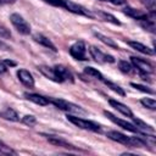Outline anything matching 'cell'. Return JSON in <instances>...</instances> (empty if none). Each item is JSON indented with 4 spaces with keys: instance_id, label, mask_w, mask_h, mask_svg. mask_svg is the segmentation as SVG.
Here are the masks:
<instances>
[{
    "instance_id": "obj_1",
    "label": "cell",
    "mask_w": 156,
    "mask_h": 156,
    "mask_svg": "<svg viewBox=\"0 0 156 156\" xmlns=\"http://www.w3.org/2000/svg\"><path fill=\"white\" fill-rule=\"evenodd\" d=\"M107 138L119 144H123L126 146H129V147H146L147 146V143L141 136H127L116 130L107 132Z\"/></svg>"
},
{
    "instance_id": "obj_2",
    "label": "cell",
    "mask_w": 156,
    "mask_h": 156,
    "mask_svg": "<svg viewBox=\"0 0 156 156\" xmlns=\"http://www.w3.org/2000/svg\"><path fill=\"white\" fill-rule=\"evenodd\" d=\"M49 102L55 105L57 108H60V110H62V111H65L67 113H83V115L87 113V111L84 108H82L80 106H78V105H76L73 102H69L67 100H63V99L51 98V99H49Z\"/></svg>"
},
{
    "instance_id": "obj_3",
    "label": "cell",
    "mask_w": 156,
    "mask_h": 156,
    "mask_svg": "<svg viewBox=\"0 0 156 156\" xmlns=\"http://www.w3.org/2000/svg\"><path fill=\"white\" fill-rule=\"evenodd\" d=\"M67 119L73 123L74 126L82 128V129H87V130H91V132H100L101 128L98 123L93 122V121H88V119H84V118H80V117H77V116H72V115H67Z\"/></svg>"
},
{
    "instance_id": "obj_4",
    "label": "cell",
    "mask_w": 156,
    "mask_h": 156,
    "mask_svg": "<svg viewBox=\"0 0 156 156\" xmlns=\"http://www.w3.org/2000/svg\"><path fill=\"white\" fill-rule=\"evenodd\" d=\"M10 21H11V23L13 24V27L17 29L18 33L24 34V35H27V34L30 33V26L28 24V22H27L21 15H18V13H12V15L10 16Z\"/></svg>"
},
{
    "instance_id": "obj_5",
    "label": "cell",
    "mask_w": 156,
    "mask_h": 156,
    "mask_svg": "<svg viewBox=\"0 0 156 156\" xmlns=\"http://www.w3.org/2000/svg\"><path fill=\"white\" fill-rule=\"evenodd\" d=\"M130 61H132L133 67L136 68L140 72V74H149V73H152L154 72V66L149 61H146L144 58L132 56L130 57Z\"/></svg>"
},
{
    "instance_id": "obj_6",
    "label": "cell",
    "mask_w": 156,
    "mask_h": 156,
    "mask_svg": "<svg viewBox=\"0 0 156 156\" xmlns=\"http://www.w3.org/2000/svg\"><path fill=\"white\" fill-rule=\"evenodd\" d=\"M69 54L76 60H79V61L87 60V48H85L84 41L79 40V41H76L74 44H72L69 48Z\"/></svg>"
},
{
    "instance_id": "obj_7",
    "label": "cell",
    "mask_w": 156,
    "mask_h": 156,
    "mask_svg": "<svg viewBox=\"0 0 156 156\" xmlns=\"http://www.w3.org/2000/svg\"><path fill=\"white\" fill-rule=\"evenodd\" d=\"M89 52H90L91 57H93L96 62H99V63H106V62H108V63H113V62H115L113 56L102 52V51L99 50L96 46H93V45H91V46L89 48Z\"/></svg>"
},
{
    "instance_id": "obj_8",
    "label": "cell",
    "mask_w": 156,
    "mask_h": 156,
    "mask_svg": "<svg viewBox=\"0 0 156 156\" xmlns=\"http://www.w3.org/2000/svg\"><path fill=\"white\" fill-rule=\"evenodd\" d=\"M104 113H105V116H106L110 121H112L113 123H116L118 127H122L123 129L129 130V132H133V133H139L138 129H136V127H135L133 123H129V122H127V121H124V119H121V118L116 117L115 115H112V113L108 112V111H104Z\"/></svg>"
},
{
    "instance_id": "obj_9",
    "label": "cell",
    "mask_w": 156,
    "mask_h": 156,
    "mask_svg": "<svg viewBox=\"0 0 156 156\" xmlns=\"http://www.w3.org/2000/svg\"><path fill=\"white\" fill-rule=\"evenodd\" d=\"M63 9L73 12V13H77V15H82V16H85V17H93L91 12L88 11L87 9H84L83 6L71 1V0H63Z\"/></svg>"
},
{
    "instance_id": "obj_10",
    "label": "cell",
    "mask_w": 156,
    "mask_h": 156,
    "mask_svg": "<svg viewBox=\"0 0 156 156\" xmlns=\"http://www.w3.org/2000/svg\"><path fill=\"white\" fill-rule=\"evenodd\" d=\"M43 135L46 138V140H48L50 144H52V145H55V146H60V147H65V149H69V150H77V147H76L74 145H72L71 143H68L67 140H65V139H62V138H60V136L49 135V134H43Z\"/></svg>"
},
{
    "instance_id": "obj_11",
    "label": "cell",
    "mask_w": 156,
    "mask_h": 156,
    "mask_svg": "<svg viewBox=\"0 0 156 156\" xmlns=\"http://www.w3.org/2000/svg\"><path fill=\"white\" fill-rule=\"evenodd\" d=\"M54 69H55V73H56L57 78L60 79V83L61 82H71L72 83L74 80L73 74L71 73V71L67 67H65L62 65H57V66L54 67Z\"/></svg>"
},
{
    "instance_id": "obj_12",
    "label": "cell",
    "mask_w": 156,
    "mask_h": 156,
    "mask_svg": "<svg viewBox=\"0 0 156 156\" xmlns=\"http://www.w3.org/2000/svg\"><path fill=\"white\" fill-rule=\"evenodd\" d=\"M132 118H133V124L136 127V129H138L139 133H141V134H144V135H147V134L154 135V134H155V129H154L152 126L145 123L144 121H141V119H139V118H135L134 116H133Z\"/></svg>"
},
{
    "instance_id": "obj_13",
    "label": "cell",
    "mask_w": 156,
    "mask_h": 156,
    "mask_svg": "<svg viewBox=\"0 0 156 156\" xmlns=\"http://www.w3.org/2000/svg\"><path fill=\"white\" fill-rule=\"evenodd\" d=\"M17 77L20 79V82L26 85L27 88H33L34 87V78L32 76V73L27 69H18L17 71Z\"/></svg>"
},
{
    "instance_id": "obj_14",
    "label": "cell",
    "mask_w": 156,
    "mask_h": 156,
    "mask_svg": "<svg viewBox=\"0 0 156 156\" xmlns=\"http://www.w3.org/2000/svg\"><path fill=\"white\" fill-rule=\"evenodd\" d=\"M123 13L134 18V20H138V21H144L149 17V13L145 12V11H141V10H136V9H133V7H126L123 10Z\"/></svg>"
},
{
    "instance_id": "obj_15",
    "label": "cell",
    "mask_w": 156,
    "mask_h": 156,
    "mask_svg": "<svg viewBox=\"0 0 156 156\" xmlns=\"http://www.w3.org/2000/svg\"><path fill=\"white\" fill-rule=\"evenodd\" d=\"M108 104L115 108V110H117L118 112H121L122 115H124V116H127V117H133V112H132V110L127 106V105H124V104H122V102H119V101H116V100H112V99H110L108 100Z\"/></svg>"
},
{
    "instance_id": "obj_16",
    "label": "cell",
    "mask_w": 156,
    "mask_h": 156,
    "mask_svg": "<svg viewBox=\"0 0 156 156\" xmlns=\"http://www.w3.org/2000/svg\"><path fill=\"white\" fill-rule=\"evenodd\" d=\"M24 98H26L27 100H29V101H32V102L37 104V105H40V106H45V105L50 104V102H49V98L41 96V95H39V94L26 93V94H24Z\"/></svg>"
},
{
    "instance_id": "obj_17",
    "label": "cell",
    "mask_w": 156,
    "mask_h": 156,
    "mask_svg": "<svg viewBox=\"0 0 156 156\" xmlns=\"http://www.w3.org/2000/svg\"><path fill=\"white\" fill-rule=\"evenodd\" d=\"M33 39H34L35 43H38V44H40V45H43V46H45V48H48V49H50V50H52V51H56V46H55V45L51 43V40L48 39L45 35L37 33V34L33 35Z\"/></svg>"
},
{
    "instance_id": "obj_18",
    "label": "cell",
    "mask_w": 156,
    "mask_h": 156,
    "mask_svg": "<svg viewBox=\"0 0 156 156\" xmlns=\"http://www.w3.org/2000/svg\"><path fill=\"white\" fill-rule=\"evenodd\" d=\"M128 45H129L130 48H133L134 50L141 52V54L150 55V56L154 55V50H152L151 48H149V46H146V45H144V44H141V43H139V41H128Z\"/></svg>"
},
{
    "instance_id": "obj_19",
    "label": "cell",
    "mask_w": 156,
    "mask_h": 156,
    "mask_svg": "<svg viewBox=\"0 0 156 156\" xmlns=\"http://www.w3.org/2000/svg\"><path fill=\"white\" fill-rule=\"evenodd\" d=\"M39 71H40V72H41L46 78H49V79H51V80H54V82H56V83H60V79L57 78V76H56V73H55L54 67L39 66Z\"/></svg>"
},
{
    "instance_id": "obj_20",
    "label": "cell",
    "mask_w": 156,
    "mask_h": 156,
    "mask_svg": "<svg viewBox=\"0 0 156 156\" xmlns=\"http://www.w3.org/2000/svg\"><path fill=\"white\" fill-rule=\"evenodd\" d=\"M0 117H1V118H5V119H9V121H13V122L20 121V117H18L17 112H16L15 110L10 108V107L6 108L5 111L0 112Z\"/></svg>"
},
{
    "instance_id": "obj_21",
    "label": "cell",
    "mask_w": 156,
    "mask_h": 156,
    "mask_svg": "<svg viewBox=\"0 0 156 156\" xmlns=\"http://www.w3.org/2000/svg\"><path fill=\"white\" fill-rule=\"evenodd\" d=\"M94 35L100 40V41H102L104 44H106L107 46H110V48H113V49H118V45L111 39V38H108V37H106V35H104V34H101V33H94Z\"/></svg>"
},
{
    "instance_id": "obj_22",
    "label": "cell",
    "mask_w": 156,
    "mask_h": 156,
    "mask_svg": "<svg viewBox=\"0 0 156 156\" xmlns=\"http://www.w3.org/2000/svg\"><path fill=\"white\" fill-rule=\"evenodd\" d=\"M84 73L88 74V76H91L99 80H104V76L96 69V68H93V67H85L84 68Z\"/></svg>"
},
{
    "instance_id": "obj_23",
    "label": "cell",
    "mask_w": 156,
    "mask_h": 156,
    "mask_svg": "<svg viewBox=\"0 0 156 156\" xmlns=\"http://www.w3.org/2000/svg\"><path fill=\"white\" fill-rule=\"evenodd\" d=\"M102 82H104V83H105V84H106V85H107L108 88H111V89H112V90H113L115 93H117L118 95H121V96H124V95H126L124 90H123V89H122V88H121L119 85L115 84L113 82H110V80H105V79H104Z\"/></svg>"
},
{
    "instance_id": "obj_24",
    "label": "cell",
    "mask_w": 156,
    "mask_h": 156,
    "mask_svg": "<svg viewBox=\"0 0 156 156\" xmlns=\"http://www.w3.org/2000/svg\"><path fill=\"white\" fill-rule=\"evenodd\" d=\"M118 67H119V69H121L123 73H132V72H133V68H134L129 62H127V61H124V60H122V61L118 62Z\"/></svg>"
},
{
    "instance_id": "obj_25",
    "label": "cell",
    "mask_w": 156,
    "mask_h": 156,
    "mask_svg": "<svg viewBox=\"0 0 156 156\" xmlns=\"http://www.w3.org/2000/svg\"><path fill=\"white\" fill-rule=\"evenodd\" d=\"M140 102H141L143 106H145V107H147V108H150V110H155V108H156V101H155L154 99L144 98V99L140 100Z\"/></svg>"
},
{
    "instance_id": "obj_26",
    "label": "cell",
    "mask_w": 156,
    "mask_h": 156,
    "mask_svg": "<svg viewBox=\"0 0 156 156\" xmlns=\"http://www.w3.org/2000/svg\"><path fill=\"white\" fill-rule=\"evenodd\" d=\"M99 15L102 17V20H104V21H108V22H111V23H113V24H117V26H119V24H121V23H119V21H118L115 16H112V15H110V13L100 12Z\"/></svg>"
},
{
    "instance_id": "obj_27",
    "label": "cell",
    "mask_w": 156,
    "mask_h": 156,
    "mask_svg": "<svg viewBox=\"0 0 156 156\" xmlns=\"http://www.w3.org/2000/svg\"><path fill=\"white\" fill-rule=\"evenodd\" d=\"M22 122L28 127H34L37 124V118L34 116H32V115H26V116H23Z\"/></svg>"
},
{
    "instance_id": "obj_28",
    "label": "cell",
    "mask_w": 156,
    "mask_h": 156,
    "mask_svg": "<svg viewBox=\"0 0 156 156\" xmlns=\"http://www.w3.org/2000/svg\"><path fill=\"white\" fill-rule=\"evenodd\" d=\"M0 154H5V155H16V151L13 149H11L10 146H7L4 141L0 140Z\"/></svg>"
},
{
    "instance_id": "obj_29",
    "label": "cell",
    "mask_w": 156,
    "mask_h": 156,
    "mask_svg": "<svg viewBox=\"0 0 156 156\" xmlns=\"http://www.w3.org/2000/svg\"><path fill=\"white\" fill-rule=\"evenodd\" d=\"M0 38H4V39H10L11 38V32L1 23H0Z\"/></svg>"
},
{
    "instance_id": "obj_30",
    "label": "cell",
    "mask_w": 156,
    "mask_h": 156,
    "mask_svg": "<svg viewBox=\"0 0 156 156\" xmlns=\"http://www.w3.org/2000/svg\"><path fill=\"white\" fill-rule=\"evenodd\" d=\"M141 2L147 7L150 12H155L156 9V0H141Z\"/></svg>"
},
{
    "instance_id": "obj_31",
    "label": "cell",
    "mask_w": 156,
    "mask_h": 156,
    "mask_svg": "<svg viewBox=\"0 0 156 156\" xmlns=\"http://www.w3.org/2000/svg\"><path fill=\"white\" fill-rule=\"evenodd\" d=\"M130 85L133 88H135L136 90H140L143 93H147V94H154V90L149 89L147 87H144V85H140V84H136V83H130Z\"/></svg>"
},
{
    "instance_id": "obj_32",
    "label": "cell",
    "mask_w": 156,
    "mask_h": 156,
    "mask_svg": "<svg viewBox=\"0 0 156 156\" xmlns=\"http://www.w3.org/2000/svg\"><path fill=\"white\" fill-rule=\"evenodd\" d=\"M44 1L56 7H63V0H44Z\"/></svg>"
},
{
    "instance_id": "obj_33",
    "label": "cell",
    "mask_w": 156,
    "mask_h": 156,
    "mask_svg": "<svg viewBox=\"0 0 156 156\" xmlns=\"http://www.w3.org/2000/svg\"><path fill=\"white\" fill-rule=\"evenodd\" d=\"M7 72V66L5 65L4 61H0V74H4Z\"/></svg>"
},
{
    "instance_id": "obj_34",
    "label": "cell",
    "mask_w": 156,
    "mask_h": 156,
    "mask_svg": "<svg viewBox=\"0 0 156 156\" xmlns=\"http://www.w3.org/2000/svg\"><path fill=\"white\" fill-rule=\"evenodd\" d=\"M107 1H110L111 4H113V5H124L126 2H127V0H107Z\"/></svg>"
},
{
    "instance_id": "obj_35",
    "label": "cell",
    "mask_w": 156,
    "mask_h": 156,
    "mask_svg": "<svg viewBox=\"0 0 156 156\" xmlns=\"http://www.w3.org/2000/svg\"><path fill=\"white\" fill-rule=\"evenodd\" d=\"M0 50H10V48L7 44H5L2 40H0Z\"/></svg>"
},
{
    "instance_id": "obj_36",
    "label": "cell",
    "mask_w": 156,
    "mask_h": 156,
    "mask_svg": "<svg viewBox=\"0 0 156 156\" xmlns=\"http://www.w3.org/2000/svg\"><path fill=\"white\" fill-rule=\"evenodd\" d=\"M13 2H16V0H0V4H13Z\"/></svg>"
},
{
    "instance_id": "obj_37",
    "label": "cell",
    "mask_w": 156,
    "mask_h": 156,
    "mask_svg": "<svg viewBox=\"0 0 156 156\" xmlns=\"http://www.w3.org/2000/svg\"><path fill=\"white\" fill-rule=\"evenodd\" d=\"M4 62H5V65H6V66H15V65H16L15 62H12V61H9V60H5Z\"/></svg>"
},
{
    "instance_id": "obj_38",
    "label": "cell",
    "mask_w": 156,
    "mask_h": 156,
    "mask_svg": "<svg viewBox=\"0 0 156 156\" xmlns=\"http://www.w3.org/2000/svg\"><path fill=\"white\" fill-rule=\"evenodd\" d=\"M101 1H106V0H101Z\"/></svg>"
}]
</instances>
